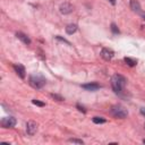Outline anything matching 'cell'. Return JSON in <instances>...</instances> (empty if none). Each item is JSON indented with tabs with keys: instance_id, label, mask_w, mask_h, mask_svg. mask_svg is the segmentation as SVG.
<instances>
[{
	"instance_id": "cell-16",
	"label": "cell",
	"mask_w": 145,
	"mask_h": 145,
	"mask_svg": "<svg viewBox=\"0 0 145 145\" xmlns=\"http://www.w3.org/2000/svg\"><path fill=\"white\" fill-rule=\"evenodd\" d=\"M32 103L35 104V105H39V106H44L45 105V103H43V102H41L39 100H32Z\"/></svg>"
},
{
	"instance_id": "cell-2",
	"label": "cell",
	"mask_w": 145,
	"mask_h": 145,
	"mask_svg": "<svg viewBox=\"0 0 145 145\" xmlns=\"http://www.w3.org/2000/svg\"><path fill=\"white\" fill-rule=\"evenodd\" d=\"M45 83H46V79L42 75H32L29 77V85L33 88L40 89L45 85Z\"/></svg>"
},
{
	"instance_id": "cell-7",
	"label": "cell",
	"mask_w": 145,
	"mask_h": 145,
	"mask_svg": "<svg viewBox=\"0 0 145 145\" xmlns=\"http://www.w3.org/2000/svg\"><path fill=\"white\" fill-rule=\"evenodd\" d=\"M101 57L104 59V60H106V61H109V60H111L112 58H113V56H114V52L111 50V49H109V48H103L102 50H101Z\"/></svg>"
},
{
	"instance_id": "cell-22",
	"label": "cell",
	"mask_w": 145,
	"mask_h": 145,
	"mask_svg": "<svg viewBox=\"0 0 145 145\" xmlns=\"http://www.w3.org/2000/svg\"><path fill=\"white\" fill-rule=\"evenodd\" d=\"M110 2H111L112 5H116V0H110Z\"/></svg>"
},
{
	"instance_id": "cell-25",
	"label": "cell",
	"mask_w": 145,
	"mask_h": 145,
	"mask_svg": "<svg viewBox=\"0 0 145 145\" xmlns=\"http://www.w3.org/2000/svg\"><path fill=\"white\" fill-rule=\"evenodd\" d=\"M144 127H145V125H144Z\"/></svg>"
},
{
	"instance_id": "cell-5",
	"label": "cell",
	"mask_w": 145,
	"mask_h": 145,
	"mask_svg": "<svg viewBox=\"0 0 145 145\" xmlns=\"http://www.w3.org/2000/svg\"><path fill=\"white\" fill-rule=\"evenodd\" d=\"M36 131H37V123L35 121H32V120L27 121V123H26V133L29 136H33Z\"/></svg>"
},
{
	"instance_id": "cell-19",
	"label": "cell",
	"mask_w": 145,
	"mask_h": 145,
	"mask_svg": "<svg viewBox=\"0 0 145 145\" xmlns=\"http://www.w3.org/2000/svg\"><path fill=\"white\" fill-rule=\"evenodd\" d=\"M51 96H52L53 99H57L58 101H62V100H63V99H62L60 95H57V94H51Z\"/></svg>"
},
{
	"instance_id": "cell-20",
	"label": "cell",
	"mask_w": 145,
	"mask_h": 145,
	"mask_svg": "<svg viewBox=\"0 0 145 145\" xmlns=\"http://www.w3.org/2000/svg\"><path fill=\"white\" fill-rule=\"evenodd\" d=\"M77 108H78V110H79V111H83V112H84V113H85V112H86V110H85V109H84V108H83V106H80V105H79V104H77Z\"/></svg>"
},
{
	"instance_id": "cell-8",
	"label": "cell",
	"mask_w": 145,
	"mask_h": 145,
	"mask_svg": "<svg viewBox=\"0 0 145 145\" xmlns=\"http://www.w3.org/2000/svg\"><path fill=\"white\" fill-rule=\"evenodd\" d=\"M14 70L16 71V74H17L22 79L25 78V76H26V70H25V67H24L23 65H20V63L14 65Z\"/></svg>"
},
{
	"instance_id": "cell-14",
	"label": "cell",
	"mask_w": 145,
	"mask_h": 145,
	"mask_svg": "<svg viewBox=\"0 0 145 145\" xmlns=\"http://www.w3.org/2000/svg\"><path fill=\"white\" fill-rule=\"evenodd\" d=\"M93 122L94 123H104L105 122V119L102 118V117H94L93 118Z\"/></svg>"
},
{
	"instance_id": "cell-13",
	"label": "cell",
	"mask_w": 145,
	"mask_h": 145,
	"mask_svg": "<svg viewBox=\"0 0 145 145\" xmlns=\"http://www.w3.org/2000/svg\"><path fill=\"white\" fill-rule=\"evenodd\" d=\"M123 60H125V62H126L128 66H130V67H134V66H136V63H137V60H135V59H133V58H129V57H126Z\"/></svg>"
},
{
	"instance_id": "cell-6",
	"label": "cell",
	"mask_w": 145,
	"mask_h": 145,
	"mask_svg": "<svg viewBox=\"0 0 145 145\" xmlns=\"http://www.w3.org/2000/svg\"><path fill=\"white\" fill-rule=\"evenodd\" d=\"M59 10H60V12H61V14L67 15V14L72 12V10H74V6H72L71 3H69V2H63V3H61V5H60Z\"/></svg>"
},
{
	"instance_id": "cell-9",
	"label": "cell",
	"mask_w": 145,
	"mask_h": 145,
	"mask_svg": "<svg viewBox=\"0 0 145 145\" xmlns=\"http://www.w3.org/2000/svg\"><path fill=\"white\" fill-rule=\"evenodd\" d=\"M82 87L86 91L94 92V91H97L99 88H101V85H99L97 83H88V84H83Z\"/></svg>"
},
{
	"instance_id": "cell-24",
	"label": "cell",
	"mask_w": 145,
	"mask_h": 145,
	"mask_svg": "<svg viewBox=\"0 0 145 145\" xmlns=\"http://www.w3.org/2000/svg\"><path fill=\"white\" fill-rule=\"evenodd\" d=\"M143 143H144V144H145V139H143Z\"/></svg>"
},
{
	"instance_id": "cell-15",
	"label": "cell",
	"mask_w": 145,
	"mask_h": 145,
	"mask_svg": "<svg viewBox=\"0 0 145 145\" xmlns=\"http://www.w3.org/2000/svg\"><path fill=\"white\" fill-rule=\"evenodd\" d=\"M111 31H112L114 34H119V29H118V27H117V25H116L114 23L111 24Z\"/></svg>"
},
{
	"instance_id": "cell-18",
	"label": "cell",
	"mask_w": 145,
	"mask_h": 145,
	"mask_svg": "<svg viewBox=\"0 0 145 145\" xmlns=\"http://www.w3.org/2000/svg\"><path fill=\"white\" fill-rule=\"evenodd\" d=\"M56 39H57V40H59V41H62V42L67 43L68 45H70V42H68L67 40H65V39H62V37H60V36H56Z\"/></svg>"
},
{
	"instance_id": "cell-1",
	"label": "cell",
	"mask_w": 145,
	"mask_h": 145,
	"mask_svg": "<svg viewBox=\"0 0 145 145\" xmlns=\"http://www.w3.org/2000/svg\"><path fill=\"white\" fill-rule=\"evenodd\" d=\"M126 78L122 76V75H119V74H114L112 77H111V86H112V89L114 93L117 94H120L122 92V89L125 88V85H126Z\"/></svg>"
},
{
	"instance_id": "cell-10",
	"label": "cell",
	"mask_w": 145,
	"mask_h": 145,
	"mask_svg": "<svg viewBox=\"0 0 145 145\" xmlns=\"http://www.w3.org/2000/svg\"><path fill=\"white\" fill-rule=\"evenodd\" d=\"M16 36H17V39H19L24 44H26V45H29V44H31V39H29L26 34H24L23 32H17V33H16Z\"/></svg>"
},
{
	"instance_id": "cell-4",
	"label": "cell",
	"mask_w": 145,
	"mask_h": 145,
	"mask_svg": "<svg viewBox=\"0 0 145 145\" xmlns=\"http://www.w3.org/2000/svg\"><path fill=\"white\" fill-rule=\"evenodd\" d=\"M0 123L3 128H12L16 125V119L14 117H5L1 119Z\"/></svg>"
},
{
	"instance_id": "cell-12",
	"label": "cell",
	"mask_w": 145,
	"mask_h": 145,
	"mask_svg": "<svg viewBox=\"0 0 145 145\" xmlns=\"http://www.w3.org/2000/svg\"><path fill=\"white\" fill-rule=\"evenodd\" d=\"M76 31H77V25H76V24H69V25H67V27H66V33L69 34V35L74 34Z\"/></svg>"
},
{
	"instance_id": "cell-23",
	"label": "cell",
	"mask_w": 145,
	"mask_h": 145,
	"mask_svg": "<svg viewBox=\"0 0 145 145\" xmlns=\"http://www.w3.org/2000/svg\"><path fill=\"white\" fill-rule=\"evenodd\" d=\"M142 17H143V19L145 20V14H142Z\"/></svg>"
},
{
	"instance_id": "cell-21",
	"label": "cell",
	"mask_w": 145,
	"mask_h": 145,
	"mask_svg": "<svg viewBox=\"0 0 145 145\" xmlns=\"http://www.w3.org/2000/svg\"><path fill=\"white\" fill-rule=\"evenodd\" d=\"M140 113H142L143 116H145V106H143V108H140Z\"/></svg>"
},
{
	"instance_id": "cell-11",
	"label": "cell",
	"mask_w": 145,
	"mask_h": 145,
	"mask_svg": "<svg viewBox=\"0 0 145 145\" xmlns=\"http://www.w3.org/2000/svg\"><path fill=\"white\" fill-rule=\"evenodd\" d=\"M129 5H130V8H131L133 11L140 12V5H139V2L137 0H130V3Z\"/></svg>"
},
{
	"instance_id": "cell-3",
	"label": "cell",
	"mask_w": 145,
	"mask_h": 145,
	"mask_svg": "<svg viewBox=\"0 0 145 145\" xmlns=\"http://www.w3.org/2000/svg\"><path fill=\"white\" fill-rule=\"evenodd\" d=\"M111 113H112L113 117H116V118H120V119L126 118L127 114H128L127 110H126L122 105H113V106L111 108Z\"/></svg>"
},
{
	"instance_id": "cell-17",
	"label": "cell",
	"mask_w": 145,
	"mask_h": 145,
	"mask_svg": "<svg viewBox=\"0 0 145 145\" xmlns=\"http://www.w3.org/2000/svg\"><path fill=\"white\" fill-rule=\"evenodd\" d=\"M69 142H70V143H77V144H83V143H84L82 139H76V138H70Z\"/></svg>"
}]
</instances>
